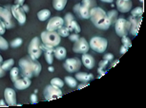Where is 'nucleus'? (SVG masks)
I'll return each instance as SVG.
<instances>
[{"mask_svg": "<svg viewBox=\"0 0 146 108\" xmlns=\"http://www.w3.org/2000/svg\"><path fill=\"white\" fill-rule=\"evenodd\" d=\"M18 65L21 76L27 77L29 79L38 76L41 72V69H42L41 63L36 59L32 58L30 55L21 58L18 62Z\"/></svg>", "mask_w": 146, "mask_h": 108, "instance_id": "obj_1", "label": "nucleus"}, {"mask_svg": "<svg viewBox=\"0 0 146 108\" xmlns=\"http://www.w3.org/2000/svg\"><path fill=\"white\" fill-rule=\"evenodd\" d=\"M90 19L96 27L100 29H108L111 24L105 10L100 7H95L90 10Z\"/></svg>", "mask_w": 146, "mask_h": 108, "instance_id": "obj_2", "label": "nucleus"}, {"mask_svg": "<svg viewBox=\"0 0 146 108\" xmlns=\"http://www.w3.org/2000/svg\"><path fill=\"white\" fill-rule=\"evenodd\" d=\"M40 38L45 46H54V48L58 46L60 40H61L59 34L56 31H49V30H45V31L41 32Z\"/></svg>", "mask_w": 146, "mask_h": 108, "instance_id": "obj_3", "label": "nucleus"}, {"mask_svg": "<svg viewBox=\"0 0 146 108\" xmlns=\"http://www.w3.org/2000/svg\"><path fill=\"white\" fill-rule=\"evenodd\" d=\"M89 46H90V48H92L93 50H95L96 52L103 53V52L106 50L107 46H108V41L103 37L96 36V37L91 38V40L89 42Z\"/></svg>", "mask_w": 146, "mask_h": 108, "instance_id": "obj_4", "label": "nucleus"}, {"mask_svg": "<svg viewBox=\"0 0 146 108\" xmlns=\"http://www.w3.org/2000/svg\"><path fill=\"white\" fill-rule=\"evenodd\" d=\"M130 22L126 20L124 18H117V22L115 24V29L117 34L119 37H123V36H127L130 30Z\"/></svg>", "mask_w": 146, "mask_h": 108, "instance_id": "obj_5", "label": "nucleus"}, {"mask_svg": "<svg viewBox=\"0 0 146 108\" xmlns=\"http://www.w3.org/2000/svg\"><path fill=\"white\" fill-rule=\"evenodd\" d=\"M40 39L38 37L33 38V40L31 41V43L29 44L28 46V53L32 58L34 59H38L41 54H42V49L40 48Z\"/></svg>", "mask_w": 146, "mask_h": 108, "instance_id": "obj_6", "label": "nucleus"}, {"mask_svg": "<svg viewBox=\"0 0 146 108\" xmlns=\"http://www.w3.org/2000/svg\"><path fill=\"white\" fill-rule=\"evenodd\" d=\"M43 94L47 101H52V99H56L61 98L62 97L61 88L54 86L53 84L47 85V86L44 88Z\"/></svg>", "mask_w": 146, "mask_h": 108, "instance_id": "obj_7", "label": "nucleus"}, {"mask_svg": "<svg viewBox=\"0 0 146 108\" xmlns=\"http://www.w3.org/2000/svg\"><path fill=\"white\" fill-rule=\"evenodd\" d=\"M81 61L78 58H69L66 59L63 66H64L65 70L68 71L69 73H76L81 67Z\"/></svg>", "mask_w": 146, "mask_h": 108, "instance_id": "obj_8", "label": "nucleus"}, {"mask_svg": "<svg viewBox=\"0 0 146 108\" xmlns=\"http://www.w3.org/2000/svg\"><path fill=\"white\" fill-rule=\"evenodd\" d=\"M11 7L12 6H9L7 8H4L3 9V12H2V15H1V19L0 21H2L6 27V29H12V27H15V21L13 19V13H12V10H11Z\"/></svg>", "mask_w": 146, "mask_h": 108, "instance_id": "obj_9", "label": "nucleus"}, {"mask_svg": "<svg viewBox=\"0 0 146 108\" xmlns=\"http://www.w3.org/2000/svg\"><path fill=\"white\" fill-rule=\"evenodd\" d=\"M89 48H90L89 43L87 42L85 38H82V37H79V39L78 41H76L73 46L74 52H76V53H80V54L87 53Z\"/></svg>", "mask_w": 146, "mask_h": 108, "instance_id": "obj_10", "label": "nucleus"}, {"mask_svg": "<svg viewBox=\"0 0 146 108\" xmlns=\"http://www.w3.org/2000/svg\"><path fill=\"white\" fill-rule=\"evenodd\" d=\"M11 10H12L13 16L15 18V20L18 22L20 25L25 24L26 22V12H24L21 6L19 5H13L11 7Z\"/></svg>", "mask_w": 146, "mask_h": 108, "instance_id": "obj_11", "label": "nucleus"}, {"mask_svg": "<svg viewBox=\"0 0 146 108\" xmlns=\"http://www.w3.org/2000/svg\"><path fill=\"white\" fill-rule=\"evenodd\" d=\"M62 26H64L63 18L59 17V16H54L49 21L48 25H47V30H49V31H56Z\"/></svg>", "mask_w": 146, "mask_h": 108, "instance_id": "obj_12", "label": "nucleus"}, {"mask_svg": "<svg viewBox=\"0 0 146 108\" xmlns=\"http://www.w3.org/2000/svg\"><path fill=\"white\" fill-rule=\"evenodd\" d=\"M141 16L140 17H135V16H130L128 19V21L130 22L131 26H130V30H129V32L131 33L132 35L136 36L137 35V32H139V26H140V23H141Z\"/></svg>", "mask_w": 146, "mask_h": 108, "instance_id": "obj_13", "label": "nucleus"}, {"mask_svg": "<svg viewBox=\"0 0 146 108\" xmlns=\"http://www.w3.org/2000/svg\"><path fill=\"white\" fill-rule=\"evenodd\" d=\"M5 101L9 106H15L16 105V93L13 88H6L4 91Z\"/></svg>", "mask_w": 146, "mask_h": 108, "instance_id": "obj_14", "label": "nucleus"}, {"mask_svg": "<svg viewBox=\"0 0 146 108\" xmlns=\"http://www.w3.org/2000/svg\"><path fill=\"white\" fill-rule=\"evenodd\" d=\"M31 84H32L31 79L27 78V77H24V76H20L15 82H13L15 87L18 90L26 89V88H28L30 85H31Z\"/></svg>", "mask_w": 146, "mask_h": 108, "instance_id": "obj_15", "label": "nucleus"}, {"mask_svg": "<svg viewBox=\"0 0 146 108\" xmlns=\"http://www.w3.org/2000/svg\"><path fill=\"white\" fill-rule=\"evenodd\" d=\"M117 8L120 12H130L133 6L131 0H117Z\"/></svg>", "mask_w": 146, "mask_h": 108, "instance_id": "obj_16", "label": "nucleus"}, {"mask_svg": "<svg viewBox=\"0 0 146 108\" xmlns=\"http://www.w3.org/2000/svg\"><path fill=\"white\" fill-rule=\"evenodd\" d=\"M81 63H83L85 67L88 68V69H92V68H94V66H95V65H96L95 58H94L93 56H91V55H90V54H88V53L82 54Z\"/></svg>", "mask_w": 146, "mask_h": 108, "instance_id": "obj_17", "label": "nucleus"}, {"mask_svg": "<svg viewBox=\"0 0 146 108\" xmlns=\"http://www.w3.org/2000/svg\"><path fill=\"white\" fill-rule=\"evenodd\" d=\"M76 81H79V82H90L91 80L94 79V75H93V74L85 73V72H76Z\"/></svg>", "mask_w": 146, "mask_h": 108, "instance_id": "obj_18", "label": "nucleus"}, {"mask_svg": "<svg viewBox=\"0 0 146 108\" xmlns=\"http://www.w3.org/2000/svg\"><path fill=\"white\" fill-rule=\"evenodd\" d=\"M54 54L56 59L64 60L66 58V55H67V51H66L65 48H63V46H56L54 50Z\"/></svg>", "mask_w": 146, "mask_h": 108, "instance_id": "obj_19", "label": "nucleus"}, {"mask_svg": "<svg viewBox=\"0 0 146 108\" xmlns=\"http://www.w3.org/2000/svg\"><path fill=\"white\" fill-rule=\"evenodd\" d=\"M107 17H108L109 21H110V24L111 25H114L115 24V22H117V18H118V12L115 10H109L108 12H107Z\"/></svg>", "mask_w": 146, "mask_h": 108, "instance_id": "obj_20", "label": "nucleus"}, {"mask_svg": "<svg viewBox=\"0 0 146 108\" xmlns=\"http://www.w3.org/2000/svg\"><path fill=\"white\" fill-rule=\"evenodd\" d=\"M67 4V0H53V6L56 10H62Z\"/></svg>", "mask_w": 146, "mask_h": 108, "instance_id": "obj_21", "label": "nucleus"}, {"mask_svg": "<svg viewBox=\"0 0 146 108\" xmlns=\"http://www.w3.org/2000/svg\"><path fill=\"white\" fill-rule=\"evenodd\" d=\"M63 21H64V27H66L69 29H70V27H71L72 22L75 21V16L72 14V13L68 12V13H66L65 17L63 18ZM69 31H70V30H69Z\"/></svg>", "mask_w": 146, "mask_h": 108, "instance_id": "obj_22", "label": "nucleus"}, {"mask_svg": "<svg viewBox=\"0 0 146 108\" xmlns=\"http://www.w3.org/2000/svg\"><path fill=\"white\" fill-rule=\"evenodd\" d=\"M90 9L87 7L81 5L80 9H79V16L83 19H90Z\"/></svg>", "mask_w": 146, "mask_h": 108, "instance_id": "obj_23", "label": "nucleus"}, {"mask_svg": "<svg viewBox=\"0 0 146 108\" xmlns=\"http://www.w3.org/2000/svg\"><path fill=\"white\" fill-rule=\"evenodd\" d=\"M51 16V12L49 10H42L37 13V17L40 21H46Z\"/></svg>", "mask_w": 146, "mask_h": 108, "instance_id": "obj_24", "label": "nucleus"}, {"mask_svg": "<svg viewBox=\"0 0 146 108\" xmlns=\"http://www.w3.org/2000/svg\"><path fill=\"white\" fill-rule=\"evenodd\" d=\"M10 75H11V80L15 82L16 80H17L19 77L21 76L20 74V69L18 67H13L11 69V72H10Z\"/></svg>", "mask_w": 146, "mask_h": 108, "instance_id": "obj_25", "label": "nucleus"}, {"mask_svg": "<svg viewBox=\"0 0 146 108\" xmlns=\"http://www.w3.org/2000/svg\"><path fill=\"white\" fill-rule=\"evenodd\" d=\"M64 82H65L64 84H66L69 87H72V88H75V87H76V85H78L76 79L74 78V77H71V76L65 77Z\"/></svg>", "mask_w": 146, "mask_h": 108, "instance_id": "obj_26", "label": "nucleus"}, {"mask_svg": "<svg viewBox=\"0 0 146 108\" xmlns=\"http://www.w3.org/2000/svg\"><path fill=\"white\" fill-rule=\"evenodd\" d=\"M44 57H45L46 62L49 65H52L54 62V51L52 50H44Z\"/></svg>", "mask_w": 146, "mask_h": 108, "instance_id": "obj_27", "label": "nucleus"}, {"mask_svg": "<svg viewBox=\"0 0 146 108\" xmlns=\"http://www.w3.org/2000/svg\"><path fill=\"white\" fill-rule=\"evenodd\" d=\"M13 65H15V61L13 59H8L7 61L2 63V67H3L5 70L8 71V70H11L13 67Z\"/></svg>", "mask_w": 146, "mask_h": 108, "instance_id": "obj_28", "label": "nucleus"}, {"mask_svg": "<svg viewBox=\"0 0 146 108\" xmlns=\"http://www.w3.org/2000/svg\"><path fill=\"white\" fill-rule=\"evenodd\" d=\"M81 5L89 8V9H93V8L96 7V0H81Z\"/></svg>", "mask_w": 146, "mask_h": 108, "instance_id": "obj_29", "label": "nucleus"}, {"mask_svg": "<svg viewBox=\"0 0 146 108\" xmlns=\"http://www.w3.org/2000/svg\"><path fill=\"white\" fill-rule=\"evenodd\" d=\"M143 8L142 7H137L135 8L134 10H131V14L132 16H135V17H140L143 14Z\"/></svg>", "mask_w": 146, "mask_h": 108, "instance_id": "obj_30", "label": "nucleus"}, {"mask_svg": "<svg viewBox=\"0 0 146 108\" xmlns=\"http://www.w3.org/2000/svg\"><path fill=\"white\" fill-rule=\"evenodd\" d=\"M56 32L58 33L60 37H68V36L70 35V34H69V33H70L69 29L66 27H64V26H62L61 27H59V29L56 30Z\"/></svg>", "mask_w": 146, "mask_h": 108, "instance_id": "obj_31", "label": "nucleus"}, {"mask_svg": "<svg viewBox=\"0 0 146 108\" xmlns=\"http://www.w3.org/2000/svg\"><path fill=\"white\" fill-rule=\"evenodd\" d=\"M51 84H53L54 86H56L58 88H62L64 85V82L59 78H54L51 80Z\"/></svg>", "mask_w": 146, "mask_h": 108, "instance_id": "obj_32", "label": "nucleus"}, {"mask_svg": "<svg viewBox=\"0 0 146 108\" xmlns=\"http://www.w3.org/2000/svg\"><path fill=\"white\" fill-rule=\"evenodd\" d=\"M8 48H9V44H8L7 40L0 35V49H2V50H6V49H8Z\"/></svg>", "mask_w": 146, "mask_h": 108, "instance_id": "obj_33", "label": "nucleus"}, {"mask_svg": "<svg viewBox=\"0 0 146 108\" xmlns=\"http://www.w3.org/2000/svg\"><path fill=\"white\" fill-rule=\"evenodd\" d=\"M121 43H122L123 46H125L126 48H131L132 46V42L130 40V38H128L127 36H123V37H121Z\"/></svg>", "mask_w": 146, "mask_h": 108, "instance_id": "obj_34", "label": "nucleus"}, {"mask_svg": "<svg viewBox=\"0 0 146 108\" xmlns=\"http://www.w3.org/2000/svg\"><path fill=\"white\" fill-rule=\"evenodd\" d=\"M22 43H23V41H22L21 38H15V40H13L11 42V46L12 48H18V46L22 45Z\"/></svg>", "mask_w": 146, "mask_h": 108, "instance_id": "obj_35", "label": "nucleus"}, {"mask_svg": "<svg viewBox=\"0 0 146 108\" xmlns=\"http://www.w3.org/2000/svg\"><path fill=\"white\" fill-rule=\"evenodd\" d=\"M69 39L72 42H76V41H78L79 39V35L78 33H73V34H70L69 35Z\"/></svg>", "mask_w": 146, "mask_h": 108, "instance_id": "obj_36", "label": "nucleus"}, {"mask_svg": "<svg viewBox=\"0 0 146 108\" xmlns=\"http://www.w3.org/2000/svg\"><path fill=\"white\" fill-rule=\"evenodd\" d=\"M5 31H6V27H5L3 22L0 21V35H3Z\"/></svg>", "mask_w": 146, "mask_h": 108, "instance_id": "obj_37", "label": "nucleus"}, {"mask_svg": "<svg viewBox=\"0 0 146 108\" xmlns=\"http://www.w3.org/2000/svg\"><path fill=\"white\" fill-rule=\"evenodd\" d=\"M103 59L109 61V62H110V61H113V59H114V55L111 54V53H106V54H104Z\"/></svg>", "mask_w": 146, "mask_h": 108, "instance_id": "obj_38", "label": "nucleus"}, {"mask_svg": "<svg viewBox=\"0 0 146 108\" xmlns=\"http://www.w3.org/2000/svg\"><path fill=\"white\" fill-rule=\"evenodd\" d=\"M108 63H109V61H107V60H102V61H100V65H98V67H101V68H105L107 65H108Z\"/></svg>", "mask_w": 146, "mask_h": 108, "instance_id": "obj_39", "label": "nucleus"}, {"mask_svg": "<svg viewBox=\"0 0 146 108\" xmlns=\"http://www.w3.org/2000/svg\"><path fill=\"white\" fill-rule=\"evenodd\" d=\"M30 99H31V102L32 103L35 104L37 102V97H36V94H32L31 97H30Z\"/></svg>", "mask_w": 146, "mask_h": 108, "instance_id": "obj_40", "label": "nucleus"}, {"mask_svg": "<svg viewBox=\"0 0 146 108\" xmlns=\"http://www.w3.org/2000/svg\"><path fill=\"white\" fill-rule=\"evenodd\" d=\"M80 6H81V4H76L74 6V12H75L76 15H79V9H80Z\"/></svg>", "mask_w": 146, "mask_h": 108, "instance_id": "obj_41", "label": "nucleus"}, {"mask_svg": "<svg viewBox=\"0 0 146 108\" xmlns=\"http://www.w3.org/2000/svg\"><path fill=\"white\" fill-rule=\"evenodd\" d=\"M6 73H7V71L2 67L1 65H0V78H3L4 76H6Z\"/></svg>", "mask_w": 146, "mask_h": 108, "instance_id": "obj_42", "label": "nucleus"}, {"mask_svg": "<svg viewBox=\"0 0 146 108\" xmlns=\"http://www.w3.org/2000/svg\"><path fill=\"white\" fill-rule=\"evenodd\" d=\"M89 82H83V84H78L76 85V88L79 90V89H81V88H83L85 86H87V85H89V84H88Z\"/></svg>", "mask_w": 146, "mask_h": 108, "instance_id": "obj_43", "label": "nucleus"}, {"mask_svg": "<svg viewBox=\"0 0 146 108\" xmlns=\"http://www.w3.org/2000/svg\"><path fill=\"white\" fill-rule=\"evenodd\" d=\"M74 31H75L76 33H79L81 31V29H80V27H79V25L78 23H76L75 25V27H74Z\"/></svg>", "mask_w": 146, "mask_h": 108, "instance_id": "obj_44", "label": "nucleus"}, {"mask_svg": "<svg viewBox=\"0 0 146 108\" xmlns=\"http://www.w3.org/2000/svg\"><path fill=\"white\" fill-rule=\"evenodd\" d=\"M128 51V48H126L125 46H121L120 48V54H124Z\"/></svg>", "mask_w": 146, "mask_h": 108, "instance_id": "obj_45", "label": "nucleus"}, {"mask_svg": "<svg viewBox=\"0 0 146 108\" xmlns=\"http://www.w3.org/2000/svg\"><path fill=\"white\" fill-rule=\"evenodd\" d=\"M24 2H25V0H15V5H19V6H23Z\"/></svg>", "mask_w": 146, "mask_h": 108, "instance_id": "obj_46", "label": "nucleus"}, {"mask_svg": "<svg viewBox=\"0 0 146 108\" xmlns=\"http://www.w3.org/2000/svg\"><path fill=\"white\" fill-rule=\"evenodd\" d=\"M22 7V9H23V10H24V12H29V6H28V5H25V4H24L23 5V6H21Z\"/></svg>", "mask_w": 146, "mask_h": 108, "instance_id": "obj_47", "label": "nucleus"}, {"mask_svg": "<svg viewBox=\"0 0 146 108\" xmlns=\"http://www.w3.org/2000/svg\"><path fill=\"white\" fill-rule=\"evenodd\" d=\"M7 102L4 99H0V106H7Z\"/></svg>", "mask_w": 146, "mask_h": 108, "instance_id": "obj_48", "label": "nucleus"}, {"mask_svg": "<svg viewBox=\"0 0 146 108\" xmlns=\"http://www.w3.org/2000/svg\"><path fill=\"white\" fill-rule=\"evenodd\" d=\"M102 2H106V3H112L114 0H101Z\"/></svg>", "mask_w": 146, "mask_h": 108, "instance_id": "obj_49", "label": "nucleus"}, {"mask_svg": "<svg viewBox=\"0 0 146 108\" xmlns=\"http://www.w3.org/2000/svg\"><path fill=\"white\" fill-rule=\"evenodd\" d=\"M48 69H49V71H50V72H53L54 70V68L53 67V66H49Z\"/></svg>", "mask_w": 146, "mask_h": 108, "instance_id": "obj_50", "label": "nucleus"}, {"mask_svg": "<svg viewBox=\"0 0 146 108\" xmlns=\"http://www.w3.org/2000/svg\"><path fill=\"white\" fill-rule=\"evenodd\" d=\"M3 9H4V8L0 7V19H1V15H2V12H3Z\"/></svg>", "mask_w": 146, "mask_h": 108, "instance_id": "obj_51", "label": "nucleus"}, {"mask_svg": "<svg viewBox=\"0 0 146 108\" xmlns=\"http://www.w3.org/2000/svg\"><path fill=\"white\" fill-rule=\"evenodd\" d=\"M2 63H3V58L0 55V65H2Z\"/></svg>", "mask_w": 146, "mask_h": 108, "instance_id": "obj_52", "label": "nucleus"}, {"mask_svg": "<svg viewBox=\"0 0 146 108\" xmlns=\"http://www.w3.org/2000/svg\"><path fill=\"white\" fill-rule=\"evenodd\" d=\"M118 61H119V60H117V61H115V62L114 63H113V65H112V66H115V65H117V63H118Z\"/></svg>", "mask_w": 146, "mask_h": 108, "instance_id": "obj_53", "label": "nucleus"}, {"mask_svg": "<svg viewBox=\"0 0 146 108\" xmlns=\"http://www.w3.org/2000/svg\"><path fill=\"white\" fill-rule=\"evenodd\" d=\"M139 1L141 2V3H143V0H139Z\"/></svg>", "mask_w": 146, "mask_h": 108, "instance_id": "obj_54", "label": "nucleus"}]
</instances>
